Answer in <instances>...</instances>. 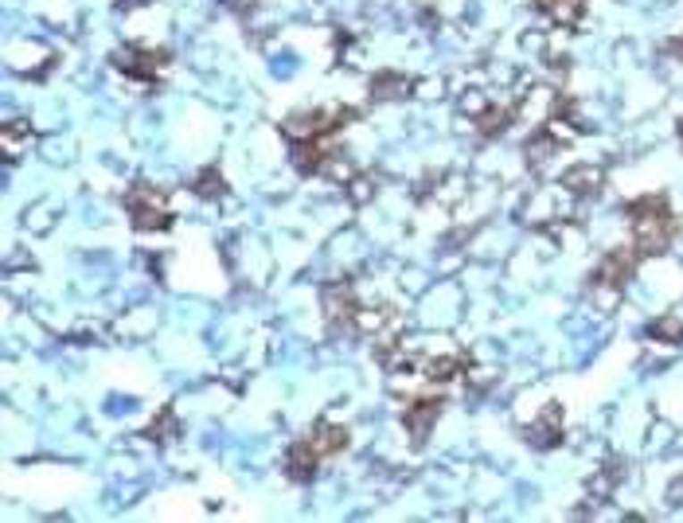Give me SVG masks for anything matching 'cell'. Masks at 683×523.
Here are the masks:
<instances>
[{
	"label": "cell",
	"instance_id": "cell-6",
	"mask_svg": "<svg viewBox=\"0 0 683 523\" xmlns=\"http://www.w3.org/2000/svg\"><path fill=\"white\" fill-rule=\"evenodd\" d=\"M285 465H290L293 480H308V477L316 473V465H320V453L313 450V442L305 437V442H297L293 450H290V461H285Z\"/></svg>",
	"mask_w": 683,
	"mask_h": 523
},
{
	"label": "cell",
	"instance_id": "cell-8",
	"mask_svg": "<svg viewBox=\"0 0 683 523\" xmlns=\"http://www.w3.org/2000/svg\"><path fill=\"white\" fill-rule=\"evenodd\" d=\"M562 188H567L570 196H586V191H597V188H602V168H597V164H578V168H570V173L562 176Z\"/></svg>",
	"mask_w": 683,
	"mask_h": 523
},
{
	"label": "cell",
	"instance_id": "cell-4",
	"mask_svg": "<svg viewBox=\"0 0 683 523\" xmlns=\"http://www.w3.org/2000/svg\"><path fill=\"white\" fill-rule=\"evenodd\" d=\"M308 442H313V450L320 457H333V453H340L348 445V430L344 426H336V422H320L316 430L308 434Z\"/></svg>",
	"mask_w": 683,
	"mask_h": 523
},
{
	"label": "cell",
	"instance_id": "cell-1",
	"mask_svg": "<svg viewBox=\"0 0 683 523\" xmlns=\"http://www.w3.org/2000/svg\"><path fill=\"white\" fill-rule=\"evenodd\" d=\"M633 234H637V247L645 254H656L668 247L671 239V215L660 199H640L633 207Z\"/></svg>",
	"mask_w": 683,
	"mask_h": 523
},
{
	"label": "cell",
	"instance_id": "cell-7",
	"mask_svg": "<svg viewBox=\"0 0 683 523\" xmlns=\"http://www.w3.org/2000/svg\"><path fill=\"white\" fill-rule=\"evenodd\" d=\"M117 67L125 74H133V79H153L160 71V55H153V51H122V55H117Z\"/></svg>",
	"mask_w": 683,
	"mask_h": 523
},
{
	"label": "cell",
	"instance_id": "cell-5",
	"mask_svg": "<svg viewBox=\"0 0 683 523\" xmlns=\"http://www.w3.org/2000/svg\"><path fill=\"white\" fill-rule=\"evenodd\" d=\"M325 313L333 325H348V320H356V301H351V290L348 285H333V290L325 293Z\"/></svg>",
	"mask_w": 683,
	"mask_h": 523
},
{
	"label": "cell",
	"instance_id": "cell-3",
	"mask_svg": "<svg viewBox=\"0 0 683 523\" xmlns=\"http://www.w3.org/2000/svg\"><path fill=\"white\" fill-rule=\"evenodd\" d=\"M437 414H442V399H414L402 407V426L410 430L414 442H426V434L434 430V422H437Z\"/></svg>",
	"mask_w": 683,
	"mask_h": 523
},
{
	"label": "cell",
	"instance_id": "cell-9",
	"mask_svg": "<svg viewBox=\"0 0 683 523\" xmlns=\"http://www.w3.org/2000/svg\"><path fill=\"white\" fill-rule=\"evenodd\" d=\"M422 371L430 383H450L453 375H461L465 364H461V356H437V359H426Z\"/></svg>",
	"mask_w": 683,
	"mask_h": 523
},
{
	"label": "cell",
	"instance_id": "cell-16",
	"mask_svg": "<svg viewBox=\"0 0 683 523\" xmlns=\"http://www.w3.org/2000/svg\"><path fill=\"white\" fill-rule=\"evenodd\" d=\"M504 122H508V114H485V125H480V130H485L488 137H493V133H500V130H504Z\"/></svg>",
	"mask_w": 683,
	"mask_h": 523
},
{
	"label": "cell",
	"instance_id": "cell-13",
	"mask_svg": "<svg viewBox=\"0 0 683 523\" xmlns=\"http://www.w3.org/2000/svg\"><path fill=\"white\" fill-rule=\"evenodd\" d=\"M156 434H176V418H173V410H164V414H160V422H156V426H148V437H156Z\"/></svg>",
	"mask_w": 683,
	"mask_h": 523
},
{
	"label": "cell",
	"instance_id": "cell-17",
	"mask_svg": "<svg viewBox=\"0 0 683 523\" xmlns=\"http://www.w3.org/2000/svg\"><path fill=\"white\" fill-rule=\"evenodd\" d=\"M676 51H679V55H683V36H679V39H676Z\"/></svg>",
	"mask_w": 683,
	"mask_h": 523
},
{
	"label": "cell",
	"instance_id": "cell-10",
	"mask_svg": "<svg viewBox=\"0 0 683 523\" xmlns=\"http://www.w3.org/2000/svg\"><path fill=\"white\" fill-rule=\"evenodd\" d=\"M582 8H586V0H551V13L559 24H574L582 16Z\"/></svg>",
	"mask_w": 683,
	"mask_h": 523
},
{
	"label": "cell",
	"instance_id": "cell-11",
	"mask_svg": "<svg viewBox=\"0 0 683 523\" xmlns=\"http://www.w3.org/2000/svg\"><path fill=\"white\" fill-rule=\"evenodd\" d=\"M28 141H31L28 125H20V122H13V125H8V130H4V153H8V156H13V153H16L20 145H28Z\"/></svg>",
	"mask_w": 683,
	"mask_h": 523
},
{
	"label": "cell",
	"instance_id": "cell-15",
	"mask_svg": "<svg viewBox=\"0 0 683 523\" xmlns=\"http://www.w3.org/2000/svg\"><path fill=\"white\" fill-rule=\"evenodd\" d=\"M461 105H465L468 114H485V110H488V98H485V94H480V90H473V94H468V98H461Z\"/></svg>",
	"mask_w": 683,
	"mask_h": 523
},
{
	"label": "cell",
	"instance_id": "cell-12",
	"mask_svg": "<svg viewBox=\"0 0 683 523\" xmlns=\"http://www.w3.org/2000/svg\"><path fill=\"white\" fill-rule=\"evenodd\" d=\"M653 336H660V340H683V320H656Z\"/></svg>",
	"mask_w": 683,
	"mask_h": 523
},
{
	"label": "cell",
	"instance_id": "cell-2",
	"mask_svg": "<svg viewBox=\"0 0 683 523\" xmlns=\"http://www.w3.org/2000/svg\"><path fill=\"white\" fill-rule=\"evenodd\" d=\"M130 215L141 231H160L168 227V199L156 188H133L130 191Z\"/></svg>",
	"mask_w": 683,
	"mask_h": 523
},
{
	"label": "cell",
	"instance_id": "cell-14",
	"mask_svg": "<svg viewBox=\"0 0 683 523\" xmlns=\"http://www.w3.org/2000/svg\"><path fill=\"white\" fill-rule=\"evenodd\" d=\"M199 196H219V173H204L199 176Z\"/></svg>",
	"mask_w": 683,
	"mask_h": 523
}]
</instances>
